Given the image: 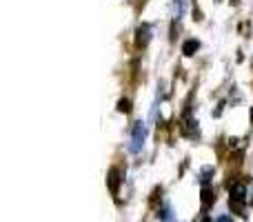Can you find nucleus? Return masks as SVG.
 <instances>
[{"mask_svg":"<svg viewBox=\"0 0 253 222\" xmlns=\"http://www.w3.org/2000/svg\"><path fill=\"white\" fill-rule=\"evenodd\" d=\"M120 182H123V174H120L118 167H111L109 176H107V184H109L111 196H118L120 193Z\"/></svg>","mask_w":253,"mask_h":222,"instance_id":"f257e3e1","label":"nucleus"},{"mask_svg":"<svg viewBox=\"0 0 253 222\" xmlns=\"http://www.w3.org/2000/svg\"><path fill=\"white\" fill-rule=\"evenodd\" d=\"M149 38H151V29H149V25L138 27V31H135V47L144 49L149 44Z\"/></svg>","mask_w":253,"mask_h":222,"instance_id":"f03ea898","label":"nucleus"},{"mask_svg":"<svg viewBox=\"0 0 253 222\" xmlns=\"http://www.w3.org/2000/svg\"><path fill=\"white\" fill-rule=\"evenodd\" d=\"M200 196H202V211H209L211 207H213V202H215V191L209 187V184H205Z\"/></svg>","mask_w":253,"mask_h":222,"instance_id":"7ed1b4c3","label":"nucleus"},{"mask_svg":"<svg viewBox=\"0 0 253 222\" xmlns=\"http://www.w3.org/2000/svg\"><path fill=\"white\" fill-rule=\"evenodd\" d=\"M142 140H144V129H142V122H138L133 129V149L135 151L140 149V142H142Z\"/></svg>","mask_w":253,"mask_h":222,"instance_id":"20e7f679","label":"nucleus"},{"mask_svg":"<svg viewBox=\"0 0 253 222\" xmlns=\"http://www.w3.org/2000/svg\"><path fill=\"white\" fill-rule=\"evenodd\" d=\"M198 49H200V43H198V40H187V43L182 44V53H184V56H193Z\"/></svg>","mask_w":253,"mask_h":222,"instance_id":"39448f33","label":"nucleus"},{"mask_svg":"<svg viewBox=\"0 0 253 222\" xmlns=\"http://www.w3.org/2000/svg\"><path fill=\"white\" fill-rule=\"evenodd\" d=\"M118 111L120 113H131V100H126V98L118 100Z\"/></svg>","mask_w":253,"mask_h":222,"instance_id":"423d86ee","label":"nucleus"},{"mask_svg":"<svg viewBox=\"0 0 253 222\" xmlns=\"http://www.w3.org/2000/svg\"><path fill=\"white\" fill-rule=\"evenodd\" d=\"M218 222H233V220H231V218H229V216H222V218H220Z\"/></svg>","mask_w":253,"mask_h":222,"instance_id":"0eeeda50","label":"nucleus"},{"mask_svg":"<svg viewBox=\"0 0 253 222\" xmlns=\"http://www.w3.org/2000/svg\"><path fill=\"white\" fill-rule=\"evenodd\" d=\"M202 222H211V218H209V216H205V220H202Z\"/></svg>","mask_w":253,"mask_h":222,"instance_id":"6e6552de","label":"nucleus"},{"mask_svg":"<svg viewBox=\"0 0 253 222\" xmlns=\"http://www.w3.org/2000/svg\"><path fill=\"white\" fill-rule=\"evenodd\" d=\"M251 120H253V109H251Z\"/></svg>","mask_w":253,"mask_h":222,"instance_id":"1a4fd4ad","label":"nucleus"}]
</instances>
